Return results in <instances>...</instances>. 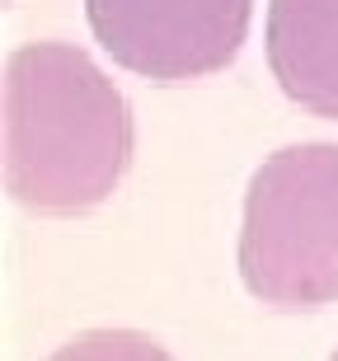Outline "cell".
I'll return each mask as SVG.
<instances>
[{"label":"cell","instance_id":"cell-1","mask_svg":"<svg viewBox=\"0 0 338 361\" xmlns=\"http://www.w3.org/2000/svg\"><path fill=\"white\" fill-rule=\"evenodd\" d=\"M5 192L24 212L80 216L113 197L136 127L122 90L76 42H24L0 90Z\"/></svg>","mask_w":338,"mask_h":361},{"label":"cell","instance_id":"cell-2","mask_svg":"<svg viewBox=\"0 0 338 361\" xmlns=\"http://www.w3.org/2000/svg\"><path fill=\"white\" fill-rule=\"evenodd\" d=\"M240 277L272 310L338 300V146H282L244 192Z\"/></svg>","mask_w":338,"mask_h":361},{"label":"cell","instance_id":"cell-3","mask_svg":"<svg viewBox=\"0 0 338 361\" xmlns=\"http://www.w3.org/2000/svg\"><path fill=\"white\" fill-rule=\"evenodd\" d=\"M254 0H85L99 47L160 85L226 71L249 33Z\"/></svg>","mask_w":338,"mask_h":361},{"label":"cell","instance_id":"cell-4","mask_svg":"<svg viewBox=\"0 0 338 361\" xmlns=\"http://www.w3.org/2000/svg\"><path fill=\"white\" fill-rule=\"evenodd\" d=\"M268 66L291 104L338 118V0H268Z\"/></svg>","mask_w":338,"mask_h":361},{"label":"cell","instance_id":"cell-5","mask_svg":"<svg viewBox=\"0 0 338 361\" xmlns=\"http://www.w3.org/2000/svg\"><path fill=\"white\" fill-rule=\"evenodd\" d=\"M47 361H174L150 334L136 329H90L52 352Z\"/></svg>","mask_w":338,"mask_h":361},{"label":"cell","instance_id":"cell-6","mask_svg":"<svg viewBox=\"0 0 338 361\" xmlns=\"http://www.w3.org/2000/svg\"><path fill=\"white\" fill-rule=\"evenodd\" d=\"M329 361H338V352H334V357H329Z\"/></svg>","mask_w":338,"mask_h":361}]
</instances>
